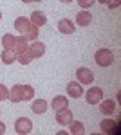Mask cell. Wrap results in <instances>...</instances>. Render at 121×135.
Masks as SVG:
<instances>
[{"instance_id": "obj_13", "label": "cell", "mask_w": 121, "mask_h": 135, "mask_svg": "<svg viewBox=\"0 0 121 135\" xmlns=\"http://www.w3.org/2000/svg\"><path fill=\"white\" fill-rule=\"evenodd\" d=\"M31 25H33V23H31V20H27L25 16H18V18L15 20V29L20 32V34H24V32L27 31Z\"/></svg>"}, {"instance_id": "obj_23", "label": "cell", "mask_w": 121, "mask_h": 135, "mask_svg": "<svg viewBox=\"0 0 121 135\" xmlns=\"http://www.w3.org/2000/svg\"><path fill=\"white\" fill-rule=\"evenodd\" d=\"M34 97V88L29 85H24V101H31Z\"/></svg>"}, {"instance_id": "obj_25", "label": "cell", "mask_w": 121, "mask_h": 135, "mask_svg": "<svg viewBox=\"0 0 121 135\" xmlns=\"http://www.w3.org/2000/svg\"><path fill=\"white\" fill-rule=\"evenodd\" d=\"M78 4H80L81 9H89V7H92L96 4V0H78Z\"/></svg>"}, {"instance_id": "obj_3", "label": "cell", "mask_w": 121, "mask_h": 135, "mask_svg": "<svg viewBox=\"0 0 121 135\" xmlns=\"http://www.w3.org/2000/svg\"><path fill=\"white\" fill-rule=\"evenodd\" d=\"M85 99H87L89 104H98L103 99V90H101L100 86H91L87 90V94H85Z\"/></svg>"}, {"instance_id": "obj_24", "label": "cell", "mask_w": 121, "mask_h": 135, "mask_svg": "<svg viewBox=\"0 0 121 135\" xmlns=\"http://www.w3.org/2000/svg\"><path fill=\"white\" fill-rule=\"evenodd\" d=\"M9 99V88L6 85H0V101H7Z\"/></svg>"}, {"instance_id": "obj_17", "label": "cell", "mask_w": 121, "mask_h": 135, "mask_svg": "<svg viewBox=\"0 0 121 135\" xmlns=\"http://www.w3.org/2000/svg\"><path fill=\"white\" fill-rule=\"evenodd\" d=\"M0 60H2V63L4 65H13V63L16 61V54H15V51H2V54H0Z\"/></svg>"}, {"instance_id": "obj_1", "label": "cell", "mask_w": 121, "mask_h": 135, "mask_svg": "<svg viewBox=\"0 0 121 135\" xmlns=\"http://www.w3.org/2000/svg\"><path fill=\"white\" fill-rule=\"evenodd\" d=\"M94 61L98 63L100 67H110L114 63V52L110 49H100L94 54Z\"/></svg>"}, {"instance_id": "obj_26", "label": "cell", "mask_w": 121, "mask_h": 135, "mask_svg": "<svg viewBox=\"0 0 121 135\" xmlns=\"http://www.w3.org/2000/svg\"><path fill=\"white\" fill-rule=\"evenodd\" d=\"M119 6H121V0H109L107 2V7L109 9H118Z\"/></svg>"}, {"instance_id": "obj_11", "label": "cell", "mask_w": 121, "mask_h": 135, "mask_svg": "<svg viewBox=\"0 0 121 135\" xmlns=\"http://www.w3.org/2000/svg\"><path fill=\"white\" fill-rule=\"evenodd\" d=\"M16 42H18V36H13V34H4L2 36V47L6 51H15Z\"/></svg>"}, {"instance_id": "obj_2", "label": "cell", "mask_w": 121, "mask_h": 135, "mask_svg": "<svg viewBox=\"0 0 121 135\" xmlns=\"http://www.w3.org/2000/svg\"><path fill=\"white\" fill-rule=\"evenodd\" d=\"M15 130H16V133L20 135H27L33 132V123H31V119L27 117H18L16 121H15Z\"/></svg>"}, {"instance_id": "obj_22", "label": "cell", "mask_w": 121, "mask_h": 135, "mask_svg": "<svg viewBox=\"0 0 121 135\" xmlns=\"http://www.w3.org/2000/svg\"><path fill=\"white\" fill-rule=\"evenodd\" d=\"M69 126H71V133L72 135L83 133V124H81L80 121H71V123H69Z\"/></svg>"}, {"instance_id": "obj_7", "label": "cell", "mask_w": 121, "mask_h": 135, "mask_svg": "<svg viewBox=\"0 0 121 135\" xmlns=\"http://www.w3.org/2000/svg\"><path fill=\"white\" fill-rule=\"evenodd\" d=\"M67 94L71 97H74V99L81 97L83 95V86H81V83L80 81H71V83L67 85Z\"/></svg>"}, {"instance_id": "obj_31", "label": "cell", "mask_w": 121, "mask_h": 135, "mask_svg": "<svg viewBox=\"0 0 121 135\" xmlns=\"http://www.w3.org/2000/svg\"><path fill=\"white\" fill-rule=\"evenodd\" d=\"M0 20H2V13H0Z\"/></svg>"}, {"instance_id": "obj_16", "label": "cell", "mask_w": 121, "mask_h": 135, "mask_svg": "<svg viewBox=\"0 0 121 135\" xmlns=\"http://www.w3.org/2000/svg\"><path fill=\"white\" fill-rule=\"evenodd\" d=\"M51 106L54 108V112H58V110H61V108H67V106H69V101H67L65 95H56V97L52 99Z\"/></svg>"}, {"instance_id": "obj_14", "label": "cell", "mask_w": 121, "mask_h": 135, "mask_svg": "<svg viewBox=\"0 0 121 135\" xmlns=\"http://www.w3.org/2000/svg\"><path fill=\"white\" fill-rule=\"evenodd\" d=\"M100 128H101L103 133H118V124H116L112 119H103Z\"/></svg>"}, {"instance_id": "obj_21", "label": "cell", "mask_w": 121, "mask_h": 135, "mask_svg": "<svg viewBox=\"0 0 121 135\" xmlns=\"http://www.w3.org/2000/svg\"><path fill=\"white\" fill-rule=\"evenodd\" d=\"M22 36H25V40H27V42L36 40V38H38V27H36V25H31V27H29L25 32H24Z\"/></svg>"}, {"instance_id": "obj_9", "label": "cell", "mask_w": 121, "mask_h": 135, "mask_svg": "<svg viewBox=\"0 0 121 135\" xmlns=\"http://www.w3.org/2000/svg\"><path fill=\"white\" fill-rule=\"evenodd\" d=\"M31 23L33 25H36V27H42V25H45L47 23V16L42 13V11H33L31 13Z\"/></svg>"}, {"instance_id": "obj_10", "label": "cell", "mask_w": 121, "mask_h": 135, "mask_svg": "<svg viewBox=\"0 0 121 135\" xmlns=\"http://www.w3.org/2000/svg\"><path fill=\"white\" fill-rule=\"evenodd\" d=\"M92 22V15L89 13L87 9H81L78 15H76V23L81 25V27H85V25H89Z\"/></svg>"}, {"instance_id": "obj_18", "label": "cell", "mask_w": 121, "mask_h": 135, "mask_svg": "<svg viewBox=\"0 0 121 135\" xmlns=\"http://www.w3.org/2000/svg\"><path fill=\"white\" fill-rule=\"evenodd\" d=\"M31 110H33L34 114H45L47 103H45L43 99H36V101H33V104H31Z\"/></svg>"}, {"instance_id": "obj_20", "label": "cell", "mask_w": 121, "mask_h": 135, "mask_svg": "<svg viewBox=\"0 0 121 135\" xmlns=\"http://www.w3.org/2000/svg\"><path fill=\"white\" fill-rule=\"evenodd\" d=\"M27 40H25V36H18V42H16V45H15V54H20V52L27 51L29 47H27Z\"/></svg>"}, {"instance_id": "obj_5", "label": "cell", "mask_w": 121, "mask_h": 135, "mask_svg": "<svg viewBox=\"0 0 121 135\" xmlns=\"http://www.w3.org/2000/svg\"><path fill=\"white\" fill-rule=\"evenodd\" d=\"M72 121V112L71 108L67 106V108H61V110H58L56 112V123L61 126H69V123Z\"/></svg>"}, {"instance_id": "obj_15", "label": "cell", "mask_w": 121, "mask_h": 135, "mask_svg": "<svg viewBox=\"0 0 121 135\" xmlns=\"http://www.w3.org/2000/svg\"><path fill=\"white\" fill-rule=\"evenodd\" d=\"M58 31L61 34H72L74 32V23H72L69 18H63V20L58 22Z\"/></svg>"}, {"instance_id": "obj_30", "label": "cell", "mask_w": 121, "mask_h": 135, "mask_svg": "<svg viewBox=\"0 0 121 135\" xmlns=\"http://www.w3.org/2000/svg\"><path fill=\"white\" fill-rule=\"evenodd\" d=\"M107 2H109V0H100V4H107Z\"/></svg>"}, {"instance_id": "obj_28", "label": "cell", "mask_w": 121, "mask_h": 135, "mask_svg": "<svg viewBox=\"0 0 121 135\" xmlns=\"http://www.w3.org/2000/svg\"><path fill=\"white\" fill-rule=\"evenodd\" d=\"M24 4H29V2H34V0H22Z\"/></svg>"}, {"instance_id": "obj_19", "label": "cell", "mask_w": 121, "mask_h": 135, "mask_svg": "<svg viewBox=\"0 0 121 135\" xmlns=\"http://www.w3.org/2000/svg\"><path fill=\"white\" fill-rule=\"evenodd\" d=\"M33 60H34V58H33V54H31L29 49L24 51V52H20V54H16V61L20 63V65H29Z\"/></svg>"}, {"instance_id": "obj_27", "label": "cell", "mask_w": 121, "mask_h": 135, "mask_svg": "<svg viewBox=\"0 0 121 135\" xmlns=\"http://www.w3.org/2000/svg\"><path fill=\"white\" fill-rule=\"evenodd\" d=\"M4 133H6V124L0 121V135H4Z\"/></svg>"}, {"instance_id": "obj_12", "label": "cell", "mask_w": 121, "mask_h": 135, "mask_svg": "<svg viewBox=\"0 0 121 135\" xmlns=\"http://www.w3.org/2000/svg\"><path fill=\"white\" fill-rule=\"evenodd\" d=\"M100 108H101V112H103L105 115H112L114 110H116V103H114V99H101Z\"/></svg>"}, {"instance_id": "obj_29", "label": "cell", "mask_w": 121, "mask_h": 135, "mask_svg": "<svg viewBox=\"0 0 121 135\" xmlns=\"http://www.w3.org/2000/svg\"><path fill=\"white\" fill-rule=\"evenodd\" d=\"M60 2H63V4H69V2H71V0H60Z\"/></svg>"}, {"instance_id": "obj_6", "label": "cell", "mask_w": 121, "mask_h": 135, "mask_svg": "<svg viewBox=\"0 0 121 135\" xmlns=\"http://www.w3.org/2000/svg\"><path fill=\"white\" fill-rule=\"evenodd\" d=\"M9 99L13 103L24 101V85H13V88L9 90Z\"/></svg>"}, {"instance_id": "obj_32", "label": "cell", "mask_w": 121, "mask_h": 135, "mask_svg": "<svg viewBox=\"0 0 121 135\" xmlns=\"http://www.w3.org/2000/svg\"><path fill=\"white\" fill-rule=\"evenodd\" d=\"M34 2H40V0H34Z\"/></svg>"}, {"instance_id": "obj_8", "label": "cell", "mask_w": 121, "mask_h": 135, "mask_svg": "<svg viewBox=\"0 0 121 135\" xmlns=\"http://www.w3.org/2000/svg\"><path fill=\"white\" fill-rule=\"evenodd\" d=\"M29 51L33 54V58H42L45 54V45L42 42H38V40H33L31 45H29Z\"/></svg>"}, {"instance_id": "obj_4", "label": "cell", "mask_w": 121, "mask_h": 135, "mask_svg": "<svg viewBox=\"0 0 121 135\" xmlns=\"http://www.w3.org/2000/svg\"><path fill=\"white\" fill-rule=\"evenodd\" d=\"M76 78H78V81L81 85H91L94 81V74H92L91 69H87V67H80L78 70H76Z\"/></svg>"}]
</instances>
